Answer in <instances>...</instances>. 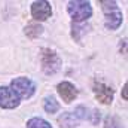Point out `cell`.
<instances>
[{
    "mask_svg": "<svg viewBox=\"0 0 128 128\" xmlns=\"http://www.w3.org/2000/svg\"><path fill=\"white\" fill-rule=\"evenodd\" d=\"M20 104H21L20 97L10 90V86H0V107L2 109L12 110L18 107Z\"/></svg>",
    "mask_w": 128,
    "mask_h": 128,
    "instance_id": "cell-5",
    "label": "cell"
},
{
    "mask_svg": "<svg viewBox=\"0 0 128 128\" xmlns=\"http://www.w3.org/2000/svg\"><path fill=\"white\" fill-rule=\"evenodd\" d=\"M58 124L61 128H76L80 124V119L73 112H66L58 118Z\"/></svg>",
    "mask_w": 128,
    "mask_h": 128,
    "instance_id": "cell-9",
    "label": "cell"
},
{
    "mask_svg": "<svg viewBox=\"0 0 128 128\" xmlns=\"http://www.w3.org/2000/svg\"><path fill=\"white\" fill-rule=\"evenodd\" d=\"M122 96H124V100H128V96H127V84L124 85V88H122Z\"/></svg>",
    "mask_w": 128,
    "mask_h": 128,
    "instance_id": "cell-14",
    "label": "cell"
},
{
    "mask_svg": "<svg viewBox=\"0 0 128 128\" xmlns=\"http://www.w3.org/2000/svg\"><path fill=\"white\" fill-rule=\"evenodd\" d=\"M100 4H101V9L104 12V26H106V28L110 30V32L118 30L124 22V15L119 9L118 3L116 2H109V0L107 2L101 0Z\"/></svg>",
    "mask_w": 128,
    "mask_h": 128,
    "instance_id": "cell-1",
    "label": "cell"
},
{
    "mask_svg": "<svg viewBox=\"0 0 128 128\" xmlns=\"http://www.w3.org/2000/svg\"><path fill=\"white\" fill-rule=\"evenodd\" d=\"M40 64H42L43 73L48 74V76H52V74L60 72V68L63 66V61H61V58L58 57V54L54 49L43 48L40 51Z\"/></svg>",
    "mask_w": 128,
    "mask_h": 128,
    "instance_id": "cell-3",
    "label": "cell"
},
{
    "mask_svg": "<svg viewBox=\"0 0 128 128\" xmlns=\"http://www.w3.org/2000/svg\"><path fill=\"white\" fill-rule=\"evenodd\" d=\"M67 12L74 24H84L92 16V6L85 0H72L67 4Z\"/></svg>",
    "mask_w": 128,
    "mask_h": 128,
    "instance_id": "cell-2",
    "label": "cell"
},
{
    "mask_svg": "<svg viewBox=\"0 0 128 128\" xmlns=\"http://www.w3.org/2000/svg\"><path fill=\"white\" fill-rule=\"evenodd\" d=\"M94 94L101 104H112L113 97H115V91L110 86L104 85L103 82H96L94 84Z\"/></svg>",
    "mask_w": 128,
    "mask_h": 128,
    "instance_id": "cell-8",
    "label": "cell"
},
{
    "mask_svg": "<svg viewBox=\"0 0 128 128\" xmlns=\"http://www.w3.org/2000/svg\"><path fill=\"white\" fill-rule=\"evenodd\" d=\"M52 15V8L51 3L46 0H39L32 4V16L39 22V21H46Z\"/></svg>",
    "mask_w": 128,
    "mask_h": 128,
    "instance_id": "cell-6",
    "label": "cell"
},
{
    "mask_svg": "<svg viewBox=\"0 0 128 128\" xmlns=\"http://www.w3.org/2000/svg\"><path fill=\"white\" fill-rule=\"evenodd\" d=\"M26 36L28 37V39H37L39 36H42V33H43V27L39 24V22H32V24H28L27 27H26Z\"/></svg>",
    "mask_w": 128,
    "mask_h": 128,
    "instance_id": "cell-11",
    "label": "cell"
},
{
    "mask_svg": "<svg viewBox=\"0 0 128 128\" xmlns=\"http://www.w3.org/2000/svg\"><path fill=\"white\" fill-rule=\"evenodd\" d=\"M104 128H124L122 122L116 116H106L104 118Z\"/></svg>",
    "mask_w": 128,
    "mask_h": 128,
    "instance_id": "cell-13",
    "label": "cell"
},
{
    "mask_svg": "<svg viewBox=\"0 0 128 128\" xmlns=\"http://www.w3.org/2000/svg\"><path fill=\"white\" fill-rule=\"evenodd\" d=\"M10 90L20 97V100H27V98H32L36 92V85L32 79L26 78V76H21V78H15L12 82H10Z\"/></svg>",
    "mask_w": 128,
    "mask_h": 128,
    "instance_id": "cell-4",
    "label": "cell"
},
{
    "mask_svg": "<svg viewBox=\"0 0 128 128\" xmlns=\"http://www.w3.org/2000/svg\"><path fill=\"white\" fill-rule=\"evenodd\" d=\"M57 92H58V96L61 97V100H63L64 103H72V101H74L76 98H78V88L72 84V82H67V80H64V82H60L58 85H57Z\"/></svg>",
    "mask_w": 128,
    "mask_h": 128,
    "instance_id": "cell-7",
    "label": "cell"
},
{
    "mask_svg": "<svg viewBox=\"0 0 128 128\" xmlns=\"http://www.w3.org/2000/svg\"><path fill=\"white\" fill-rule=\"evenodd\" d=\"M43 109H45L46 113L54 115L60 110V103L57 101V98L54 96H48L43 98Z\"/></svg>",
    "mask_w": 128,
    "mask_h": 128,
    "instance_id": "cell-10",
    "label": "cell"
},
{
    "mask_svg": "<svg viewBox=\"0 0 128 128\" xmlns=\"http://www.w3.org/2000/svg\"><path fill=\"white\" fill-rule=\"evenodd\" d=\"M26 128H52V125L48 121H45L43 118H32L27 121Z\"/></svg>",
    "mask_w": 128,
    "mask_h": 128,
    "instance_id": "cell-12",
    "label": "cell"
}]
</instances>
